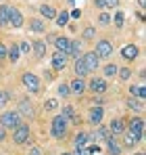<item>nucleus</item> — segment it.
Segmentation results:
<instances>
[{
    "mask_svg": "<svg viewBox=\"0 0 146 155\" xmlns=\"http://www.w3.org/2000/svg\"><path fill=\"white\" fill-rule=\"evenodd\" d=\"M50 134H52L54 138H63V136L67 134V120H65L63 115H54L52 126H50Z\"/></svg>",
    "mask_w": 146,
    "mask_h": 155,
    "instance_id": "f257e3e1",
    "label": "nucleus"
},
{
    "mask_svg": "<svg viewBox=\"0 0 146 155\" xmlns=\"http://www.w3.org/2000/svg\"><path fill=\"white\" fill-rule=\"evenodd\" d=\"M21 82H23V86L31 92V94H38L40 92V78L36 76V74H31V71H27V74H23L21 76Z\"/></svg>",
    "mask_w": 146,
    "mask_h": 155,
    "instance_id": "f03ea898",
    "label": "nucleus"
},
{
    "mask_svg": "<svg viewBox=\"0 0 146 155\" xmlns=\"http://www.w3.org/2000/svg\"><path fill=\"white\" fill-rule=\"evenodd\" d=\"M19 124H21L19 111H6V113H2V117H0V126H2V128H17Z\"/></svg>",
    "mask_w": 146,
    "mask_h": 155,
    "instance_id": "7ed1b4c3",
    "label": "nucleus"
},
{
    "mask_svg": "<svg viewBox=\"0 0 146 155\" xmlns=\"http://www.w3.org/2000/svg\"><path fill=\"white\" fill-rule=\"evenodd\" d=\"M94 54H96L98 59H106V57H111V54H113V44H111L109 40H98L96 48H94Z\"/></svg>",
    "mask_w": 146,
    "mask_h": 155,
    "instance_id": "20e7f679",
    "label": "nucleus"
},
{
    "mask_svg": "<svg viewBox=\"0 0 146 155\" xmlns=\"http://www.w3.org/2000/svg\"><path fill=\"white\" fill-rule=\"evenodd\" d=\"M15 130V134H13V140L17 143V145H23L25 140L29 138V126L27 124H19L17 128H13Z\"/></svg>",
    "mask_w": 146,
    "mask_h": 155,
    "instance_id": "39448f33",
    "label": "nucleus"
},
{
    "mask_svg": "<svg viewBox=\"0 0 146 155\" xmlns=\"http://www.w3.org/2000/svg\"><path fill=\"white\" fill-rule=\"evenodd\" d=\"M129 132L136 136V140H142V138H144V122H142L140 117H134V120L129 122Z\"/></svg>",
    "mask_w": 146,
    "mask_h": 155,
    "instance_id": "423d86ee",
    "label": "nucleus"
},
{
    "mask_svg": "<svg viewBox=\"0 0 146 155\" xmlns=\"http://www.w3.org/2000/svg\"><path fill=\"white\" fill-rule=\"evenodd\" d=\"M79 59L84 61V65H86V69H88V71H94V69H98V63H100V59H98L96 54H94V51H92V52H86V54H81Z\"/></svg>",
    "mask_w": 146,
    "mask_h": 155,
    "instance_id": "0eeeda50",
    "label": "nucleus"
},
{
    "mask_svg": "<svg viewBox=\"0 0 146 155\" xmlns=\"http://www.w3.org/2000/svg\"><path fill=\"white\" fill-rule=\"evenodd\" d=\"M67 52H63V51H56L54 54H52V67L56 69V71H63L65 69V65H67Z\"/></svg>",
    "mask_w": 146,
    "mask_h": 155,
    "instance_id": "6e6552de",
    "label": "nucleus"
},
{
    "mask_svg": "<svg viewBox=\"0 0 146 155\" xmlns=\"http://www.w3.org/2000/svg\"><path fill=\"white\" fill-rule=\"evenodd\" d=\"M8 25H13V27H21L23 25V15H21L19 8L8 6Z\"/></svg>",
    "mask_w": 146,
    "mask_h": 155,
    "instance_id": "1a4fd4ad",
    "label": "nucleus"
},
{
    "mask_svg": "<svg viewBox=\"0 0 146 155\" xmlns=\"http://www.w3.org/2000/svg\"><path fill=\"white\" fill-rule=\"evenodd\" d=\"M19 115H23L27 120H31L33 115H36V111H33V105L29 99H21V103H19Z\"/></svg>",
    "mask_w": 146,
    "mask_h": 155,
    "instance_id": "9d476101",
    "label": "nucleus"
},
{
    "mask_svg": "<svg viewBox=\"0 0 146 155\" xmlns=\"http://www.w3.org/2000/svg\"><path fill=\"white\" fill-rule=\"evenodd\" d=\"M102 115H104L102 107H100V105H94V107L90 109V115H88V120H90V124H92V126H100V122H102Z\"/></svg>",
    "mask_w": 146,
    "mask_h": 155,
    "instance_id": "9b49d317",
    "label": "nucleus"
},
{
    "mask_svg": "<svg viewBox=\"0 0 146 155\" xmlns=\"http://www.w3.org/2000/svg\"><path fill=\"white\" fill-rule=\"evenodd\" d=\"M86 86H88L92 92H98V94L106 90V82H104L102 78H92V80H90V84H86Z\"/></svg>",
    "mask_w": 146,
    "mask_h": 155,
    "instance_id": "f8f14e48",
    "label": "nucleus"
},
{
    "mask_svg": "<svg viewBox=\"0 0 146 155\" xmlns=\"http://www.w3.org/2000/svg\"><path fill=\"white\" fill-rule=\"evenodd\" d=\"M121 57L125 61H134L136 57H138V46H134V44H125L121 48Z\"/></svg>",
    "mask_w": 146,
    "mask_h": 155,
    "instance_id": "ddd939ff",
    "label": "nucleus"
},
{
    "mask_svg": "<svg viewBox=\"0 0 146 155\" xmlns=\"http://www.w3.org/2000/svg\"><path fill=\"white\" fill-rule=\"evenodd\" d=\"M88 86H86V82H84V78H75L71 84H69V90L75 92V94H84V90H86Z\"/></svg>",
    "mask_w": 146,
    "mask_h": 155,
    "instance_id": "4468645a",
    "label": "nucleus"
},
{
    "mask_svg": "<svg viewBox=\"0 0 146 155\" xmlns=\"http://www.w3.org/2000/svg\"><path fill=\"white\" fill-rule=\"evenodd\" d=\"M123 130H125L123 120H121V117H115V120L111 122V128H109V132H111L113 136H117V134H123Z\"/></svg>",
    "mask_w": 146,
    "mask_h": 155,
    "instance_id": "2eb2a0df",
    "label": "nucleus"
},
{
    "mask_svg": "<svg viewBox=\"0 0 146 155\" xmlns=\"http://www.w3.org/2000/svg\"><path fill=\"white\" fill-rule=\"evenodd\" d=\"M54 46H56V51L67 52V51H69V46H71V40L65 38V36H59V38H54Z\"/></svg>",
    "mask_w": 146,
    "mask_h": 155,
    "instance_id": "dca6fc26",
    "label": "nucleus"
},
{
    "mask_svg": "<svg viewBox=\"0 0 146 155\" xmlns=\"http://www.w3.org/2000/svg\"><path fill=\"white\" fill-rule=\"evenodd\" d=\"M73 69H75V74H77V78H86L88 74H90V71L86 69V65H84V61H81L79 57L75 59V67H73Z\"/></svg>",
    "mask_w": 146,
    "mask_h": 155,
    "instance_id": "f3484780",
    "label": "nucleus"
},
{
    "mask_svg": "<svg viewBox=\"0 0 146 155\" xmlns=\"http://www.w3.org/2000/svg\"><path fill=\"white\" fill-rule=\"evenodd\" d=\"M106 145H109V153L111 155H119L121 153V147H119V143L115 140V136H109V138H106Z\"/></svg>",
    "mask_w": 146,
    "mask_h": 155,
    "instance_id": "a211bd4d",
    "label": "nucleus"
},
{
    "mask_svg": "<svg viewBox=\"0 0 146 155\" xmlns=\"http://www.w3.org/2000/svg\"><path fill=\"white\" fill-rule=\"evenodd\" d=\"M109 136H113V134H111V132H109V128H104V126H98L96 134H94V136H92V138H94V140H96V143H100V140H106V138H109Z\"/></svg>",
    "mask_w": 146,
    "mask_h": 155,
    "instance_id": "6ab92c4d",
    "label": "nucleus"
},
{
    "mask_svg": "<svg viewBox=\"0 0 146 155\" xmlns=\"http://www.w3.org/2000/svg\"><path fill=\"white\" fill-rule=\"evenodd\" d=\"M33 54H36L38 59H42V57L46 54V44H44L42 40H36V42H33Z\"/></svg>",
    "mask_w": 146,
    "mask_h": 155,
    "instance_id": "aec40b11",
    "label": "nucleus"
},
{
    "mask_svg": "<svg viewBox=\"0 0 146 155\" xmlns=\"http://www.w3.org/2000/svg\"><path fill=\"white\" fill-rule=\"evenodd\" d=\"M6 54H8V59H11V63H17L19 61V57H21V51H19V44H13L8 51H6Z\"/></svg>",
    "mask_w": 146,
    "mask_h": 155,
    "instance_id": "412c9836",
    "label": "nucleus"
},
{
    "mask_svg": "<svg viewBox=\"0 0 146 155\" xmlns=\"http://www.w3.org/2000/svg\"><path fill=\"white\" fill-rule=\"evenodd\" d=\"M88 140H90V134H86V132H77V136H75V147H86L88 145Z\"/></svg>",
    "mask_w": 146,
    "mask_h": 155,
    "instance_id": "4be33fe9",
    "label": "nucleus"
},
{
    "mask_svg": "<svg viewBox=\"0 0 146 155\" xmlns=\"http://www.w3.org/2000/svg\"><path fill=\"white\" fill-rule=\"evenodd\" d=\"M40 13H42V17H46V19H54V17H56V11H54L50 4H42V6H40Z\"/></svg>",
    "mask_w": 146,
    "mask_h": 155,
    "instance_id": "5701e85b",
    "label": "nucleus"
},
{
    "mask_svg": "<svg viewBox=\"0 0 146 155\" xmlns=\"http://www.w3.org/2000/svg\"><path fill=\"white\" fill-rule=\"evenodd\" d=\"M29 29H31V31H36V34H44V31H46V25H44L40 19H31Z\"/></svg>",
    "mask_w": 146,
    "mask_h": 155,
    "instance_id": "b1692460",
    "label": "nucleus"
},
{
    "mask_svg": "<svg viewBox=\"0 0 146 155\" xmlns=\"http://www.w3.org/2000/svg\"><path fill=\"white\" fill-rule=\"evenodd\" d=\"M69 19H71V17H69L67 11H63V13H59V15L54 17V21H56V25H59V27H65L67 23H69Z\"/></svg>",
    "mask_w": 146,
    "mask_h": 155,
    "instance_id": "393cba45",
    "label": "nucleus"
},
{
    "mask_svg": "<svg viewBox=\"0 0 146 155\" xmlns=\"http://www.w3.org/2000/svg\"><path fill=\"white\" fill-rule=\"evenodd\" d=\"M129 94H132V97H138L140 101L146 99V90L142 88V86H129Z\"/></svg>",
    "mask_w": 146,
    "mask_h": 155,
    "instance_id": "a878e982",
    "label": "nucleus"
},
{
    "mask_svg": "<svg viewBox=\"0 0 146 155\" xmlns=\"http://www.w3.org/2000/svg\"><path fill=\"white\" fill-rule=\"evenodd\" d=\"M79 52H81V42H71V46H69V51H67V57H79Z\"/></svg>",
    "mask_w": 146,
    "mask_h": 155,
    "instance_id": "bb28decb",
    "label": "nucleus"
},
{
    "mask_svg": "<svg viewBox=\"0 0 146 155\" xmlns=\"http://www.w3.org/2000/svg\"><path fill=\"white\" fill-rule=\"evenodd\" d=\"M0 25H8V6H0Z\"/></svg>",
    "mask_w": 146,
    "mask_h": 155,
    "instance_id": "cd10ccee",
    "label": "nucleus"
},
{
    "mask_svg": "<svg viewBox=\"0 0 146 155\" xmlns=\"http://www.w3.org/2000/svg\"><path fill=\"white\" fill-rule=\"evenodd\" d=\"M98 23H100V25H109V23H111V15H109L106 11H102V13L98 15Z\"/></svg>",
    "mask_w": 146,
    "mask_h": 155,
    "instance_id": "c85d7f7f",
    "label": "nucleus"
},
{
    "mask_svg": "<svg viewBox=\"0 0 146 155\" xmlns=\"http://www.w3.org/2000/svg\"><path fill=\"white\" fill-rule=\"evenodd\" d=\"M117 69H119V67H117V65H113V63H109V65H104V76H117Z\"/></svg>",
    "mask_w": 146,
    "mask_h": 155,
    "instance_id": "c756f323",
    "label": "nucleus"
},
{
    "mask_svg": "<svg viewBox=\"0 0 146 155\" xmlns=\"http://www.w3.org/2000/svg\"><path fill=\"white\" fill-rule=\"evenodd\" d=\"M94 34H96V29H94L92 25H88L86 29H84V38H86V40H94Z\"/></svg>",
    "mask_w": 146,
    "mask_h": 155,
    "instance_id": "7c9ffc66",
    "label": "nucleus"
},
{
    "mask_svg": "<svg viewBox=\"0 0 146 155\" xmlns=\"http://www.w3.org/2000/svg\"><path fill=\"white\" fill-rule=\"evenodd\" d=\"M136 143H138L136 136H134L132 132H127V134H125V145H127V147H136Z\"/></svg>",
    "mask_w": 146,
    "mask_h": 155,
    "instance_id": "2f4dec72",
    "label": "nucleus"
},
{
    "mask_svg": "<svg viewBox=\"0 0 146 155\" xmlns=\"http://www.w3.org/2000/svg\"><path fill=\"white\" fill-rule=\"evenodd\" d=\"M127 105H129V109H136V111H142V109H144V103H138V101H134V99H129Z\"/></svg>",
    "mask_w": 146,
    "mask_h": 155,
    "instance_id": "473e14b6",
    "label": "nucleus"
},
{
    "mask_svg": "<svg viewBox=\"0 0 146 155\" xmlns=\"http://www.w3.org/2000/svg\"><path fill=\"white\" fill-rule=\"evenodd\" d=\"M61 115H63L65 120H71L73 115H75V113H73V107H69V105H67V107L63 109V113H61Z\"/></svg>",
    "mask_w": 146,
    "mask_h": 155,
    "instance_id": "72a5a7b5",
    "label": "nucleus"
},
{
    "mask_svg": "<svg viewBox=\"0 0 146 155\" xmlns=\"http://www.w3.org/2000/svg\"><path fill=\"white\" fill-rule=\"evenodd\" d=\"M123 17H125V15H123L121 11L115 13V25H117V27H123Z\"/></svg>",
    "mask_w": 146,
    "mask_h": 155,
    "instance_id": "f704fd0d",
    "label": "nucleus"
},
{
    "mask_svg": "<svg viewBox=\"0 0 146 155\" xmlns=\"http://www.w3.org/2000/svg\"><path fill=\"white\" fill-rule=\"evenodd\" d=\"M117 74H119V78H121V80H127L132 71H129V67H123V69H117Z\"/></svg>",
    "mask_w": 146,
    "mask_h": 155,
    "instance_id": "c9c22d12",
    "label": "nucleus"
},
{
    "mask_svg": "<svg viewBox=\"0 0 146 155\" xmlns=\"http://www.w3.org/2000/svg\"><path fill=\"white\" fill-rule=\"evenodd\" d=\"M69 92H71V90H69L67 84H61V86H59V94H61V97H67Z\"/></svg>",
    "mask_w": 146,
    "mask_h": 155,
    "instance_id": "e433bc0d",
    "label": "nucleus"
},
{
    "mask_svg": "<svg viewBox=\"0 0 146 155\" xmlns=\"http://www.w3.org/2000/svg\"><path fill=\"white\" fill-rule=\"evenodd\" d=\"M119 4V0H104V8H115Z\"/></svg>",
    "mask_w": 146,
    "mask_h": 155,
    "instance_id": "4c0bfd02",
    "label": "nucleus"
},
{
    "mask_svg": "<svg viewBox=\"0 0 146 155\" xmlns=\"http://www.w3.org/2000/svg\"><path fill=\"white\" fill-rule=\"evenodd\" d=\"M19 51L21 52H31V46H29L27 42H21V44H19Z\"/></svg>",
    "mask_w": 146,
    "mask_h": 155,
    "instance_id": "58836bf2",
    "label": "nucleus"
},
{
    "mask_svg": "<svg viewBox=\"0 0 146 155\" xmlns=\"http://www.w3.org/2000/svg\"><path fill=\"white\" fill-rule=\"evenodd\" d=\"M44 107H46L48 111H52V109L56 107V101H54V99H50V101H46V105H44Z\"/></svg>",
    "mask_w": 146,
    "mask_h": 155,
    "instance_id": "ea45409f",
    "label": "nucleus"
},
{
    "mask_svg": "<svg viewBox=\"0 0 146 155\" xmlns=\"http://www.w3.org/2000/svg\"><path fill=\"white\" fill-rule=\"evenodd\" d=\"M73 155H88V151H86V147H75V153Z\"/></svg>",
    "mask_w": 146,
    "mask_h": 155,
    "instance_id": "a19ab883",
    "label": "nucleus"
},
{
    "mask_svg": "<svg viewBox=\"0 0 146 155\" xmlns=\"http://www.w3.org/2000/svg\"><path fill=\"white\" fill-rule=\"evenodd\" d=\"M6 101H8V94H6V92H0V107L6 103Z\"/></svg>",
    "mask_w": 146,
    "mask_h": 155,
    "instance_id": "79ce46f5",
    "label": "nucleus"
},
{
    "mask_svg": "<svg viewBox=\"0 0 146 155\" xmlns=\"http://www.w3.org/2000/svg\"><path fill=\"white\" fill-rule=\"evenodd\" d=\"M40 153H42V151H40V147H31V151H29L27 155H40Z\"/></svg>",
    "mask_w": 146,
    "mask_h": 155,
    "instance_id": "37998d69",
    "label": "nucleus"
},
{
    "mask_svg": "<svg viewBox=\"0 0 146 155\" xmlns=\"http://www.w3.org/2000/svg\"><path fill=\"white\" fill-rule=\"evenodd\" d=\"M92 103H94V105H102V103H104V99H102V97H94Z\"/></svg>",
    "mask_w": 146,
    "mask_h": 155,
    "instance_id": "c03bdc74",
    "label": "nucleus"
},
{
    "mask_svg": "<svg viewBox=\"0 0 146 155\" xmlns=\"http://www.w3.org/2000/svg\"><path fill=\"white\" fill-rule=\"evenodd\" d=\"M79 15H81V13H79V8H73V13L69 15V17H73V19H79Z\"/></svg>",
    "mask_w": 146,
    "mask_h": 155,
    "instance_id": "a18cd8bd",
    "label": "nucleus"
},
{
    "mask_svg": "<svg viewBox=\"0 0 146 155\" xmlns=\"http://www.w3.org/2000/svg\"><path fill=\"white\" fill-rule=\"evenodd\" d=\"M6 57V48H4V44H0V61Z\"/></svg>",
    "mask_w": 146,
    "mask_h": 155,
    "instance_id": "49530a36",
    "label": "nucleus"
},
{
    "mask_svg": "<svg viewBox=\"0 0 146 155\" xmlns=\"http://www.w3.org/2000/svg\"><path fill=\"white\" fill-rule=\"evenodd\" d=\"M86 151H88V153H98V151H100V147L94 145V147H90V149H86Z\"/></svg>",
    "mask_w": 146,
    "mask_h": 155,
    "instance_id": "de8ad7c7",
    "label": "nucleus"
},
{
    "mask_svg": "<svg viewBox=\"0 0 146 155\" xmlns=\"http://www.w3.org/2000/svg\"><path fill=\"white\" fill-rule=\"evenodd\" d=\"M94 4H96V8H104V0H94Z\"/></svg>",
    "mask_w": 146,
    "mask_h": 155,
    "instance_id": "09e8293b",
    "label": "nucleus"
},
{
    "mask_svg": "<svg viewBox=\"0 0 146 155\" xmlns=\"http://www.w3.org/2000/svg\"><path fill=\"white\" fill-rule=\"evenodd\" d=\"M4 138H6V132H4V128L0 126V140H4Z\"/></svg>",
    "mask_w": 146,
    "mask_h": 155,
    "instance_id": "8fccbe9b",
    "label": "nucleus"
},
{
    "mask_svg": "<svg viewBox=\"0 0 146 155\" xmlns=\"http://www.w3.org/2000/svg\"><path fill=\"white\" fill-rule=\"evenodd\" d=\"M138 2H140V6H144V4H146V0H138Z\"/></svg>",
    "mask_w": 146,
    "mask_h": 155,
    "instance_id": "3c124183",
    "label": "nucleus"
},
{
    "mask_svg": "<svg viewBox=\"0 0 146 155\" xmlns=\"http://www.w3.org/2000/svg\"><path fill=\"white\" fill-rule=\"evenodd\" d=\"M69 2H71V4H77V2H81V0H69Z\"/></svg>",
    "mask_w": 146,
    "mask_h": 155,
    "instance_id": "603ef678",
    "label": "nucleus"
},
{
    "mask_svg": "<svg viewBox=\"0 0 146 155\" xmlns=\"http://www.w3.org/2000/svg\"><path fill=\"white\" fill-rule=\"evenodd\" d=\"M136 155H144V153H136Z\"/></svg>",
    "mask_w": 146,
    "mask_h": 155,
    "instance_id": "864d4df0",
    "label": "nucleus"
},
{
    "mask_svg": "<svg viewBox=\"0 0 146 155\" xmlns=\"http://www.w3.org/2000/svg\"><path fill=\"white\" fill-rule=\"evenodd\" d=\"M63 155H71V153H63Z\"/></svg>",
    "mask_w": 146,
    "mask_h": 155,
    "instance_id": "5fc2aeb1",
    "label": "nucleus"
}]
</instances>
